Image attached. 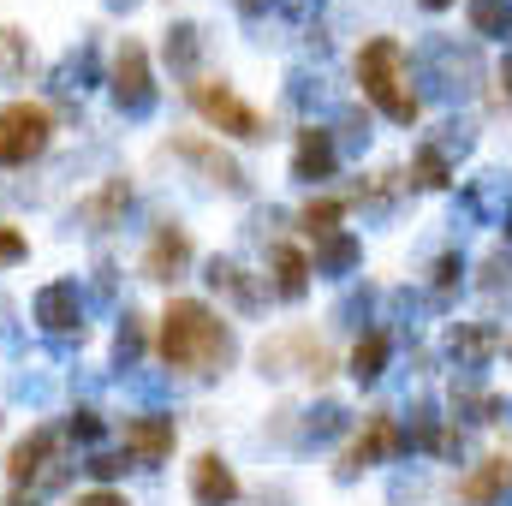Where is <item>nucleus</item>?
<instances>
[{
	"instance_id": "nucleus-1",
	"label": "nucleus",
	"mask_w": 512,
	"mask_h": 506,
	"mask_svg": "<svg viewBox=\"0 0 512 506\" xmlns=\"http://www.w3.org/2000/svg\"><path fill=\"white\" fill-rule=\"evenodd\" d=\"M233 328L197 304V298H173L161 316V364L167 370H197V376H221L233 364Z\"/></svg>"
},
{
	"instance_id": "nucleus-2",
	"label": "nucleus",
	"mask_w": 512,
	"mask_h": 506,
	"mask_svg": "<svg viewBox=\"0 0 512 506\" xmlns=\"http://www.w3.org/2000/svg\"><path fill=\"white\" fill-rule=\"evenodd\" d=\"M358 84H364V96L382 108L387 120H399V126L417 120V96L405 90V48H399L393 36L364 42V54H358Z\"/></svg>"
},
{
	"instance_id": "nucleus-3",
	"label": "nucleus",
	"mask_w": 512,
	"mask_h": 506,
	"mask_svg": "<svg viewBox=\"0 0 512 506\" xmlns=\"http://www.w3.org/2000/svg\"><path fill=\"white\" fill-rule=\"evenodd\" d=\"M256 370L262 376H316L322 381L334 370V358H328V346L310 328H286V334H268L256 346Z\"/></svg>"
},
{
	"instance_id": "nucleus-4",
	"label": "nucleus",
	"mask_w": 512,
	"mask_h": 506,
	"mask_svg": "<svg viewBox=\"0 0 512 506\" xmlns=\"http://www.w3.org/2000/svg\"><path fill=\"white\" fill-rule=\"evenodd\" d=\"M48 137H54L48 108H36V102H12V108H0V167H24V161H36V155L48 149Z\"/></svg>"
},
{
	"instance_id": "nucleus-5",
	"label": "nucleus",
	"mask_w": 512,
	"mask_h": 506,
	"mask_svg": "<svg viewBox=\"0 0 512 506\" xmlns=\"http://www.w3.org/2000/svg\"><path fill=\"white\" fill-rule=\"evenodd\" d=\"M399 453H411L405 447V429H399V417H387V411H370L364 417V435L352 441V453L340 459V483H352V477H364L370 465H382V459H399Z\"/></svg>"
},
{
	"instance_id": "nucleus-6",
	"label": "nucleus",
	"mask_w": 512,
	"mask_h": 506,
	"mask_svg": "<svg viewBox=\"0 0 512 506\" xmlns=\"http://www.w3.org/2000/svg\"><path fill=\"white\" fill-rule=\"evenodd\" d=\"M191 102H197V114L209 120L215 131H227V137H262V120H256V108H245L227 84H191Z\"/></svg>"
},
{
	"instance_id": "nucleus-7",
	"label": "nucleus",
	"mask_w": 512,
	"mask_h": 506,
	"mask_svg": "<svg viewBox=\"0 0 512 506\" xmlns=\"http://www.w3.org/2000/svg\"><path fill=\"white\" fill-rule=\"evenodd\" d=\"M114 102H120V114H131V120L155 108V78H149V54H143V42H126L120 60H114Z\"/></svg>"
},
{
	"instance_id": "nucleus-8",
	"label": "nucleus",
	"mask_w": 512,
	"mask_h": 506,
	"mask_svg": "<svg viewBox=\"0 0 512 506\" xmlns=\"http://www.w3.org/2000/svg\"><path fill=\"white\" fill-rule=\"evenodd\" d=\"M507 495H512V459L507 453H495V459H483V465H471L459 477V501L465 506H507Z\"/></svg>"
},
{
	"instance_id": "nucleus-9",
	"label": "nucleus",
	"mask_w": 512,
	"mask_h": 506,
	"mask_svg": "<svg viewBox=\"0 0 512 506\" xmlns=\"http://www.w3.org/2000/svg\"><path fill=\"white\" fill-rule=\"evenodd\" d=\"M495 352H501V328L495 322H453L447 328V358L459 370H483Z\"/></svg>"
},
{
	"instance_id": "nucleus-10",
	"label": "nucleus",
	"mask_w": 512,
	"mask_h": 506,
	"mask_svg": "<svg viewBox=\"0 0 512 506\" xmlns=\"http://www.w3.org/2000/svg\"><path fill=\"white\" fill-rule=\"evenodd\" d=\"M36 322L48 334H84V304H78V286L72 280H54L36 292Z\"/></svg>"
},
{
	"instance_id": "nucleus-11",
	"label": "nucleus",
	"mask_w": 512,
	"mask_h": 506,
	"mask_svg": "<svg viewBox=\"0 0 512 506\" xmlns=\"http://www.w3.org/2000/svg\"><path fill=\"white\" fill-rule=\"evenodd\" d=\"M191 501L197 506H233L239 501V477H233V465L221 453H203L191 465Z\"/></svg>"
},
{
	"instance_id": "nucleus-12",
	"label": "nucleus",
	"mask_w": 512,
	"mask_h": 506,
	"mask_svg": "<svg viewBox=\"0 0 512 506\" xmlns=\"http://www.w3.org/2000/svg\"><path fill=\"white\" fill-rule=\"evenodd\" d=\"M334 161H340V143H334L328 131H322V126H304V131H298V149H292V179L316 185V179H328V173H334Z\"/></svg>"
},
{
	"instance_id": "nucleus-13",
	"label": "nucleus",
	"mask_w": 512,
	"mask_h": 506,
	"mask_svg": "<svg viewBox=\"0 0 512 506\" xmlns=\"http://www.w3.org/2000/svg\"><path fill=\"white\" fill-rule=\"evenodd\" d=\"M185 268H191V239L179 227H161L143 251V280H179Z\"/></svg>"
},
{
	"instance_id": "nucleus-14",
	"label": "nucleus",
	"mask_w": 512,
	"mask_h": 506,
	"mask_svg": "<svg viewBox=\"0 0 512 506\" xmlns=\"http://www.w3.org/2000/svg\"><path fill=\"white\" fill-rule=\"evenodd\" d=\"M173 149H179L185 161H197V167H203V173H209V179H215L221 191H245V185H251V179H245V167H239V161H233L227 149H215V143H203V137H179Z\"/></svg>"
},
{
	"instance_id": "nucleus-15",
	"label": "nucleus",
	"mask_w": 512,
	"mask_h": 506,
	"mask_svg": "<svg viewBox=\"0 0 512 506\" xmlns=\"http://www.w3.org/2000/svg\"><path fill=\"white\" fill-rule=\"evenodd\" d=\"M131 209V185L126 179H108L96 197H84L78 203V221L90 227V233H108V227H120V215Z\"/></svg>"
},
{
	"instance_id": "nucleus-16",
	"label": "nucleus",
	"mask_w": 512,
	"mask_h": 506,
	"mask_svg": "<svg viewBox=\"0 0 512 506\" xmlns=\"http://www.w3.org/2000/svg\"><path fill=\"white\" fill-rule=\"evenodd\" d=\"M126 453H137L143 465L173 453V417H131L126 423Z\"/></svg>"
},
{
	"instance_id": "nucleus-17",
	"label": "nucleus",
	"mask_w": 512,
	"mask_h": 506,
	"mask_svg": "<svg viewBox=\"0 0 512 506\" xmlns=\"http://www.w3.org/2000/svg\"><path fill=\"white\" fill-rule=\"evenodd\" d=\"M268 262H274V292H280L286 304H298V298L310 292V256L298 251V245H274Z\"/></svg>"
},
{
	"instance_id": "nucleus-18",
	"label": "nucleus",
	"mask_w": 512,
	"mask_h": 506,
	"mask_svg": "<svg viewBox=\"0 0 512 506\" xmlns=\"http://www.w3.org/2000/svg\"><path fill=\"white\" fill-rule=\"evenodd\" d=\"M209 286H215V292H227L239 310H262V286H256L233 256H215V262H209Z\"/></svg>"
},
{
	"instance_id": "nucleus-19",
	"label": "nucleus",
	"mask_w": 512,
	"mask_h": 506,
	"mask_svg": "<svg viewBox=\"0 0 512 506\" xmlns=\"http://www.w3.org/2000/svg\"><path fill=\"white\" fill-rule=\"evenodd\" d=\"M48 453H54V435H48V429H36L30 441H18V447H12V459H6V477H12V483L24 489L30 477H42V465H48Z\"/></svg>"
},
{
	"instance_id": "nucleus-20",
	"label": "nucleus",
	"mask_w": 512,
	"mask_h": 506,
	"mask_svg": "<svg viewBox=\"0 0 512 506\" xmlns=\"http://www.w3.org/2000/svg\"><path fill=\"white\" fill-rule=\"evenodd\" d=\"M501 405H507L501 393H483L471 376L453 381V411H459V417H471V423H495V417H501Z\"/></svg>"
},
{
	"instance_id": "nucleus-21",
	"label": "nucleus",
	"mask_w": 512,
	"mask_h": 506,
	"mask_svg": "<svg viewBox=\"0 0 512 506\" xmlns=\"http://www.w3.org/2000/svg\"><path fill=\"white\" fill-rule=\"evenodd\" d=\"M364 262V245L352 239V233H328V239H316V274H352Z\"/></svg>"
},
{
	"instance_id": "nucleus-22",
	"label": "nucleus",
	"mask_w": 512,
	"mask_h": 506,
	"mask_svg": "<svg viewBox=\"0 0 512 506\" xmlns=\"http://www.w3.org/2000/svg\"><path fill=\"white\" fill-rule=\"evenodd\" d=\"M387 352H393V340H387L382 328H376V334H364V340L352 346V376H358V381H382Z\"/></svg>"
},
{
	"instance_id": "nucleus-23",
	"label": "nucleus",
	"mask_w": 512,
	"mask_h": 506,
	"mask_svg": "<svg viewBox=\"0 0 512 506\" xmlns=\"http://www.w3.org/2000/svg\"><path fill=\"white\" fill-rule=\"evenodd\" d=\"M471 30L489 36V42H507L512 36V0H471Z\"/></svg>"
},
{
	"instance_id": "nucleus-24",
	"label": "nucleus",
	"mask_w": 512,
	"mask_h": 506,
	"mask_svg": "<svg viewBox=\"0 0 512 506\" xmlns=\"http://www.w3.org/2000/svg\"><path fill=\"white\" fill-rule=\"evenodd\" d=\"M340 429H346V405H334V399H328V405H316L292 435H298V441H334Z\"/></svg>"
},
{
	"instance_id": "nucleus-25",
	"label": "nucleus",
	"mask_w": 512,
	"mask_h": 506,
	"mask_svg": "<svg viewBox=\"0 0 512 506\" xmlns=\"http://www.w3.org/2000/svg\"><path fill=\"white\" fill-rule=\"evenodd\" d=\"M411 179H417L423 191H441V185L453 179V161H447L435 143H423V149H417V161H411Z\"/></svg>"
},
{
	"instance_id": "nucleus-26",
	"label": "nucleus",
	"mask_w": 512,
	"mask_h": 506,
	"mask_svg": "<svg viewBox=\"0 0 512 506\" xmlns=\"http://www.w3.org/2000/svg\"><path fill=\"white\" fill-rule=\"evenodd\" d=\"M340 215H346V203L340 197H316V203H304V233L310 239H328V233H340Z\"/></svg>"
},
{
	"instance_id": "nucleus-27",
	"label": "nucleus",
	"mask_w": 512,
	"mask_h": 506,
	"mask_svg": "<svg viewBox=\"0 0 512 506\" xmlns=\"http://www.w3.org/2000/svg\"><path fill=\"white\" fill-rule=\"evenodd\" d=\"M197 54H203V30H197V24H173V30H167V60H173L179 72H191Z\"/></svg>"
},
{
	"instance_id": "nucleus-28",
	"label": "nucleus",
	"mask_w": 512,
	"mask_h": 506,
	"mask_svg": "<svg viewBox=\"0 0 512 506\" xmlns=\"http://www.w3.org/2000/svg\"><path fill=\"white\" fill-rule=\"evenodd\" d=\"M30 72V54H24V36L18 30H0V78L6 84H18Z\"/></svg>"
},
{
	"instance_id": "nucleus-29",
	"label": "nucleus",
	"mask_w": 512,
	"mask_h": 506,
	"mask_svg": "<svg viewBox=\"0 0 512 506\" xmlns=\"http://www.w3.org/2000/svg\"><path fill=\"white\" fill-rule=\"evenodd\" d=\"M137 352H143V316H126V322H120V340H114V358L131 370Z\"/></svg>"
},
{
	"instance_id": "nucleus-30",
	"label": "nucleus",
	"mask_w": 512,
	"mask_h": 506,
	"mask_svg": "<svg viewBox=\"0 0 512 506\" xmlns=\"http://www.w3.org/2000/svg\"><path fill=\"white\" fill-rule=\"evenodd\" d=\"M90 78H96V48L84 42V48H78V54L66 60V90H84Z\"/></svg>"
},
{
	"instance_id": "nucleus-31",
	"label": "nucleus",
	"mask_w": 512,
	"mask_h": 506,
	"mask_svg": "<svg viewBox=\"0 0 512 506\" xmlns=\"http://www.w3.org/2000/svg\"><path fill=\"white\" fill-rule=\"evenodd\" d=\"M429 274H435V298H447V292L459 286V274H465V262H459V256L447 251V256H435V268H429Z\"/></svg>"
},
{
	"instance_id": "nucleus-32",
	"label": "nucleus",
	"mask_w": 512,
	"mask_h": 506,
	"mask_svg": "<svg viewBox=\"0 0 512 506\" xmlns=\"http://www.w3.org/2000/svg\"><path fill=\"white\" fill-rule=\"evenodd\" d=\"M507 286H512V256L495 251L489 262H483V292H507Z\"/></svg>"
},
{
	"instance_id": "nucleus-33",
	"label": "nucleus",
	"mask_w": 512,
	"mask_h": 506,
	"mask_svg": "<svg viewBox=\"0 0 512 506\" xmlns=\"http://www.w3.org/2000/svg\"><path fill=\"white\" fill-rule=\"evenodd\" d=\"M72 435H78V441H102V417H96V411H78V417H72Z\"/></svg>"
},
{
	"instance_id": "nucleus-34",
	"label": "nucleus",
	"mask_w": 512,
	"mask_h": 506,
	"mask_svg": "<svg viewBox=\"0 0 512 506\" xmlns=\"http://www.w3.org/2000/svg\"><path fill=\"white\" fill-rule=\"evenodd\" d=\"M120 471H126V459H114V453H96V459H90V477H102V483L120 477Z\"/></svg>"
},
{
	"instance_id": "nucleus-35",
	"label": "nucleus",
	"mask_w": 512,
	"mask_h": 506,
	"mask_svg": "<svg viewBox=\"0 0 512 506\" xmlns=\"http://www.w3.org/2000/svg\"><path fill=\"white\" fill-rule=\"evenodd\" d=\"M18 256H24V239L12 227H0V262H18Z\"/></svg>"
},
{
	"instance_id": "nucleus-36",
	"label": "nucleus",
	"mask_w": 512,
	"mask_h": 506,
	"mask_svg": "<svg viewBox=\"0 0 512 506\" xmlns=\"http://www.w3.org/2000/svg\"><path fill=\"white\" fill-rule=\"evenodd\" d=\"M280 6H286V12H292V18H304V12H316V6H322V0H280Z\"/></svg>"
},
{
	"instance_id": "nucleus-37",
	"label": "nucleus",
	"mask_w": 512,
	"mask_h": 506,
	"mask_svg": "<svg viewBox=\"0 0 512 506\" xmlns=\"http://www.w3.org/2000/svg\"><path fill=\"white\" fill-rule=\"evenodd\" d=\"M501 96H507V102H512V54H507V60H501Z\"/></svg>"
},
{
	"instance_id": "nucleus-38",
	"label": "nucleus",
	"mask_w": 512,
	"mask_h": 506,
	"mask_svg": "<svg viewBox=\"0 0 512 506\" xmlns=\"http://www.w3.org/2000/svg\"><path fill=\"white\" fill-rule=\"evenodd\" d=\"M78 506H126V501H120V495H84Z\"/></svg>"
},
{
	"instance_id": "nucleus-39",
	"label": "nucleus",
	"mask_w": 512,
	"mask_h": 506,
	"mask_svg": "<svg viewBox=\"0 0 512 506\" xmlns=\"http://www.w3.org/2000/svg\"><path fill=\"white\" fill-rule=\"evenodd\" d=\"M256 506H292V495H286V489H274V495H262Z\"/></svg>"
},
{
	"instance_id": "nucleus-40",
	"label": "nucleus",
	"mask_w": 512,
	"mask_h": 506,
	"mask_svg": "<svg viewBox=\"0 0 512 506\" xmlns=\"http://www.w3.org/2000/svg\"><path fill=\"white\" fill-rule=\"evenodd\" d=\"M423 6H429V12H441V6H453V0H423Z\"/></svg>"
},
{
	"instance_id": "nucleus-41",
	"label": "nucleus",
	"mask_w": 512,
	"mask_h": 506,
	"mask_svg": "<svg viewBox=\"0 0 512 506\" xmlns=\"http://www.w3.org/2000/svg\"><path fill=\"white\" fill-rule=\"evenodd\" d=\"M108 6H114V12H126V6H137V0H108Z\"/></svg>"
},
{
	"instance_id": "nucleus-42",
	"label": "nucleus",
	"mask_w": 512,
	"mask_h": 506,
	"mask_svg": "<svg viewBox=\"0 0 512 506\" xmlns=\"http://www.w3.org/2000/svg\"><path fill=\"white\" fill-rule=\"evenodd\" d=\"M501 352H507V358H512V334H501Z\"/></svg>"
},
{
	"instance_id": "nucleus-43",
	"label": "nucleus",
	"mask_w": 512,
	"mask_h": 506,
	"mask_svg": "<svg viewBox=\"0 0 512 506\" xmlns=\"http://www.w3.org/2000/svg\"><path fill=\"white\" fill-rule=\"evenodd\" d=\"M507 233H512V209H507Z\"/></svg>"
}]
</instances>
